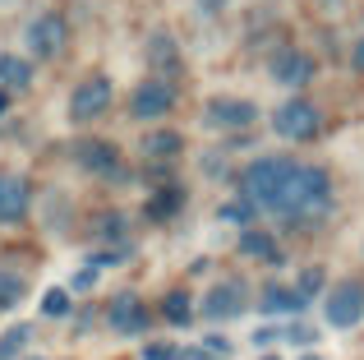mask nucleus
Wrapping results in <instances>:
<instances>
[{"mask_svg":"<svg viewBox=\"0 0 364 360\" xmlns=\"http://www.w3.org/2000/svg\"><path fill=\"white\" fill-rule=\"evenodd\" d=\"M74 157H79V166H88V171H97V176H111L120 166V153L111 144H102V139L79 144V148H74Z\"/></svg>","mask_w":364,"mask_h":360,"instance_id":"ddd939ff","label":"nucleus"},{"mask_svg":"<svg viewBox=\"0 0 364 360\" xmlns=\"http://www.w3.org/2000/svg\"><path fill=\"white\" fill-rule=\"evenodd\" d=\"M143 360H176V351H171V346H148V351H143Z\"/></svg>","mask_w":364,"mask_h":360,"instance_id":"a878e982","label":"nucleus"},{"mask_svg":"<svg viewBox=\"0 0 364 360\" xmlns=\"http://www.w3.org/2000/svg\"><path fill=\"white\" fill-rule=\"evenodd\" d=\"M18 296H23V277H14V272H0V305H14Z\"/></svg>","mask_w":364,"mask_h":360,"instance_id":"aec40b11","label":"nucleus"},{"mask_svg":"<svg viewBox=\"0 0 364 360\" xmlns=\"http://www.w3.org/2000/svg\"><path fill=\"white\" fill-rule=\"evenodd\" d=\"M286 337H291V342H300V346H309V342H314V328H304V324H291V328H286Z\"/></svg>","mask_w":364,"mask_h":360,"instance_id":"393cba45","label":"nucleus"},{"mask_svg":"<svg viewBox=\"0 0 364 360\" xmlns=\"http://www.w3.org/2000/svg\"><path fill=\"white\" fill-rule=\"evenodd\" d=\"M161 309H166V319H171V324H189V300H185V291H171Z\"/></svg>","mask_w":364,"mask_h":360,"instance_id":"6ab92c4d","label":"nucleus"},{"mask_svg":"<svg viewBox=\"0 0 364 360\" xmlns=\"http://www.w3.org/2000/svg\"><path fill=\"white\" fill-rule=\"evenodd\" d=\"M176 203H180V194H176V189H171V194H161L157 203L148 208V213H152V217H166V213H171V208H176Z\"/></svg>","mask_w":364,"mask_h":360,"instance_id":"b1692460","label":"nucleus"},{"mask_svg":"<svg viewBox=\"0 0 364 360\" xmlns=\"http://www.w3.org/2000/svg\"><path fill=\"white\" fill-rule=\"evenodd\" d=\"M28 180L14 171H0V222H18L28 213Z\"/></svg>","mask_w":364,"mask_h":360,"instance_id":"9b49d317","label":"nucleus"},{"mask_svg":"<svg viewBox=\"0 0 364 360\" xmlns=\"http://www.w3.org/2000/svg\"><path fill=\"white\" fill-rule=\"evenodd\" d=\"M111 328H116L120 337H139V333H148V305H143L134 291H120V296L111 300Z\"/></svg>","mask_w":364,"mask_h":360,"instance_id":"1a4fd4ad","label":"nucleus"},{"mask_svg":"<svg viewBox=\"0 0 364 360\" xmlns=\"http://www.w3.org/2000/svg\"><path fill=\"white\" fill-rule=\"evenodd\" d=\"M267 70H272V79L282 83V88H304V83L314 79V60H309L304 51H295V46H286V51H277Z\"/></svg>","mask_w":364,"mask_h":360,"instance_id":"9d476101","label":"nucleus"},{"mask_svg":"<svg viewBox=\"0 0 364 360\" xmlns=\"http://www.w3.org/2000/svg\"><path fill=\"white\" fill-rule=\"evenodd\" d=\"M180 148H185V139H180L176 129H157V134L143 139V153H148V157H176Z\"/></svg>","mask_w":364,"mask_h":360,"instance_id":"dca6fc26","label":"nucleus"},{"mask_svg":"<svg viewBox=\"0 0 364 360\" xmlns=\"http://www.w3.org/2000/svg\"><path fill=\"white\" fill-rule=\"evenodd\" d=\"M42 309H46V314H51V319H60L65 309H70V291L51 287V291H46V300H42Z\"/></svg>","mask_w":364,"mask_h":360,"instance_id":"412c9836","label":"nucleus"},{"mask_svg":"<svg viewBox=\"0 0 364 360\" xmlns=\"http://www.w3.org/2000/svg\"><path fill=\"white\" fill-rule=\"evenodd\" d=\"M23 346H28V328H23V324H14L5 337H0V360H14L18 351H23Z\"/></svg>","mask_w":364,"mask_h":360,"instance_id":"a211bd4d","label":"nucleus"},{"mask_svg":"<svg viewBox=\"0 0 364 360\" xmlns=\"http://www.w3.org/2000/svg\"><path fill=\"white\" fill-rule=\"evenodd\" d=\"M318 287H323V272L309 268V272L300 277V287H295V291H300V300H309V296H318Z\"/></svg>","mask_w":364,"mask_h":360,"instance_id":"5701e85b","label":"nucleus"},{"mask_svg":"<svg viewBox=\"0 0 364 360\" xmlns=\"http://www.w3.org/2000/svg\"><path fill=\"white\" fill-rule=\"evenodd\" d=\"M323 314H328L332 328H355L364 319V287H360V282H341V287H332Z\"/></svg>","mask_w":364,"mask_h":360,"instance_id":"0eeeda50","label":"nucleus"},{"mask_svg":"<svg viewBox=\"0 0 364 360\" xmlns=\"http://www.w3.org/2000/svg\"><path fill=\"white\" fill-rule=\"evenodd\" d=\"M102 111H111V79L107 74H88V79H79L74 92H70V120L74 125H88Z\"/></svg>","mask_w":364,"mask_h":360,"instance_id":"20e7f679","label":"nucleus"},{"mask_svg":"<svg viewBox=\"0 0 364 360\" xmlns=\"http://www.w3.org/2000/svg\"><path fill=\"white\" fill-rule=\"evenodd\" d=\"M318 5H332V9H337V5H341V0H318Z\"/></svg>","mask_w":364,"mask_h":360,"instance_id":"c756f323","label":"nucleus"},{"mask_svg":"<svg viewBox=\"0 0 364 360\" xmlns=\"http://www.w3.org/2000/svg\"><path fill=\"white\" fill-rule=\"evenodd\" d=\"M272 129L282 139H291V144H309V139L323 129V111L314 107V102H304V97H291V102H282V107L272 111Z\"/></svg>","mask_w":364,"mask_h":360,"instance_id":"7ed1b4c3","label":"nucleus"},{"mask_svg":"<svg viewBox=\"0 0 364 360\" xmlns=\"http://www.w3.org/2000/svg\"><path fill=\"white\" fill-rule=\"evenodd\" d=\"M350 65H355V70L364 74V37H360V42H355V51H350Z\"/></svg>","mask_w":364,"mask_h":360,"instance_id":"cd10ccee","label":"nucleus"},{"mask_svg":"<svg viewBox=\"0 0 364 360\" xmlns=\"http://www.w3.org/2000/svg\"><path fill=\"white\" fill-rule=\"evenodd\" d=\"M328 203H332V180L323 166H295V180L286 185V198H282V213L286 217H318V213H328Z\"/></svg>","mask_w":364,"mask_h":360,"instance_id":"f03ea898","label":"nucleus"},{"mask_svg":"<svg viewBox=\"0 0 364 360\" xmlns=\"http://www.w3.org/2000/svg\"><path fill=\"white\" fill-rule=\"evenodd\" d=\"M304 360H323V356H304Z\"/></svg>","mask_w":364,"mask_h":360,"instance_id":"7c9ffc66","label":"nucleus"},{"mask_svg":"<svg viewBox=\"0 0 364 360\" xmlns=\"http://www.w3.org/2000/svg\"><path fill=\"white\" fill-rule=\"evenodd\" d=\"M263 360H277V356H263Z\"/></svg>","mask_w":364,"mask_h":360,"instance_id":"2f4dec72","label":"nucleus"},{"mask_svg":"<svg viewBox=\"0 0 364 360\" xmlns=\"http://www.w3.org/2000/svg\"><path fill=\"white\" fill-rule=\"evenodd\" d=\"M245 309V282H222V287H213L208 291V300H203V314L208 319H231V314H240Z\"/></svg>","mask_w":364,"mask_h":360,"instance_id":"f8f14e48","label":"nucleus"},{"mask_svg":"<svg viewBox=\"0 0 364 360\" xmlns=\"http://www.w3.org/2000/svg\"><path fill=\"white\" fill-rule=\"evenodd\" d=\"M203 120H208V125H217V129H245V125H254V120H258V107H254V102H245V97H213Z\"/></svg>","mask_w":364,"mask_h":360,"instance_id":"6e6552de","label":"nucleus"},{"mask_svg":"<svg viewBox=\"0 0 364 360\" xmlns=\"http://www.w3.org/2000/svg\"><path fill=\"white\" fill-rule=\"evenodd\" d=\"M33 83V60L0 51V88H28Z\"/></svg>","mask_w":364,"mask_h":360,"instance_id":"4468645a","label":"nucleus"},{"mask_svg":"<svg viewBox=\"0 0 364 360\" xmlns=\"http://www.w3.org/2000/svg\"><path fill=\"white\" fill-rule=\"evenodd\" d=\"M0 111H9V92L5 88H0Z\"/></svg>","mask_w":364,"mask_h":360,"instance_id":"c85d7f7f","label":"nucleus"},{"mask_svg":"<svg viewBox=\"0 0 364 360\" xmlns=\"http://www.w3.org/2000/svg\"><path fill=\"white\" fill-rule=\"evenodd\" d=\"M263 309H300L304 300H300V291H286V287H272V291H263V300H258Z\"/></svg>","mask_w":364,"mask_h":360,"instance_id":"f3484780","label":"nucleus"},{"mask_svg":"<svg viewBox=\"0 0 364 360\" xmlns=\"http://www.w3.org/2000/svg\"><path fill=\"white\" fill-rule=\"evenodd\" d=\"M295 166L300 162H291V157H258V162H249L245 176H240L245 203L254 213L258 208L263 213H282V198H286V185L295 180Z\"/></svg>","mask_w":364,"mask_h":360,"instance_id":"f257e3e1","label":"nucleus"},{"mask_svg":"<svg viewBox=\"0 0 364 360\" xmlns=\"http://www.w3.org/2000/svg\"><path fill=\"white\" fill-rule=\"evenodd\" d=\"M65 42H70L65 14H37L33 23H28V51H33L37 60H55V55L65 51Z\"/></svg>","mask_w":364,"mask_h":360,"instance_id":"39448f33","label":"nucleus"},{"mask_svg":"<svg viewBox=\"0 0 364 360\" xmlns=\"http://www.w3.org/2000/svg\"><path fill=\"white\" fill-rule=\"evenodd\" d=\"M240 254H249V259H263V263H282V250H277V240L267 231H245L240 235Z\"/></svg>","mask_w":364,"mask_h":360,"instance_id":"2eb2a0df","label":"nucleus"},{"mask_svg":"<svg viewBox=\"0 0 364 360\" xmlns=\"http://www.w3.org/2000/svg\"><path fill=\"white\" fill-rule=\"evenodd\" d=\"M176 107V88L166 79H143L129 97V116L134 120H161L166 111Z\"/></svg>","mask_w":364,"mask_h":360,"instance_id":"423d86ee","label":"nucleus"},{"mask_svg":"<svg viewBox=\"0 0 364 360\" xmlns=\"http://www.w3.org/2000/svg\"><path fill=\"white\" fill-rule=\"evenodd\" d=\"M226 5H231V0H198V9H203V14H222Z\"/></svg>","mask_w":364,"mask_h":360,"instance_id":"bb28decb","label":"nucleus"},{"mask_svg":"<svg viewBox=\"0 0 364 360\" xmlns=\"http://www.w3.org/2000/svg\"><path fill=\"white\" fill-rule=\"evenodd\" d=\"M217 217H222V222H249L254 208H249V203H222V208H217Z\"/></svg>","mask_w":364,"mask_h":360,"instance_id":"4be33fe9","label":"nucleus"}]
</instances>
